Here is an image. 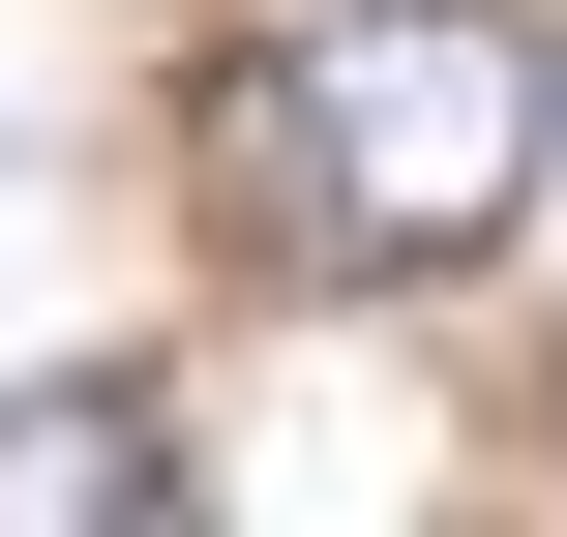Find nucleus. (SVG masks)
<instances>
[{"label": "nucleus", "mask_w": 567, "mask_h": 537, "mask_svg": "<svg viewBox=\"0 0 567 537\" xmlns=\"http://www.w3.org/2000/svg\"><path fill=\"white\" fill-rule=\"evenodd\" d=\"M538 149H567V90L508 0H299L269 90H239V209L299 269H478L538 209Z\"/></svg>", "instance_id": "1"}, {"label": "nucleus", "mask_w": 567, "mask_h": 537, "mask_svg": "<svg viewBox=\"0 0 567 537\" xmlns=\"http://www.w3.org/2000/svg\"><path fill=\"white\" fill-rule=\"evenodd\" d=\"M150 508H179L150 389H0V537H150Z\"/></svg>", "instance_id": "2"}]
</instances>
